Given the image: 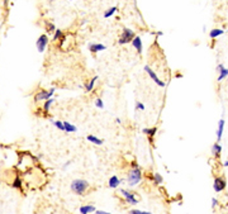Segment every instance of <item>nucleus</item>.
<instances>
[{"mask_svg": "<svg viewBox=\"0 0 228 214\" xmlns=\"http://www.w3.org/2000/svg\"><path fill=\"white\" fill-rule=\"evenodd\" d=\"M95 214H110V213L104 212V210H95Z\"/></svg>", "mask_w": 228, "mask_h": 214, "instance_id": "32", "label": "nucleus"}, {"mask_svg": "<svg viewBox=\"0 0 228 214\" xmlns=\"http://www.w3.org/2000/svg\"><path fill=\"white\" fill-rule=\"evenodd\" d=\"M132 45L138 53H142V39L139 36H134V38L132 39Z\"/></svg>", "mask_w": 228, "mask_h": 214, "instance_id": "11", "label": "nucleus"}, {"mask_svg": "<svg viewBox=\"0 0 228 214\" xmlns=\"http://www.w3.org/2000/svg\"><path fill=\"white\" fill-rule=\"evenodd\" d=\"M49 122L52 123L57 129H60V131H62V132H65V128H63V124H62V122L61 121H53V119H49Z\"/></svg>", "mask_w": 228, "mask_h": 214, "instance_id": "22", "label": "nucleus"}, {"mask_svg": "<svg viewBox=\"0 0 228 214\" xmlns=\"http://www.w3.org/2000/svg\"><path fill=\"white\" fill-rule=\"evenodd\" d=\"M223 129H224V119H219V122H218V129H217V140L218 141L222 140Z\"/></svg>", "mask_w": 228, "mask_h": 214, "instance_id": "14", "label": "nucleus"}, {"mask_svg": "<svg viewBox=\"0 0 228 214\" xmlns=\"http://www.w3.org/2000/svg\"><path fill=\"white\" fill-rule=\"evenodd\" d=\"M94 104H95V107L99 108V109H104V103H103V100H101L100 98H96V99H95V103H94Z\"/></svg>", "mask_w": 228, "mask_h": 214, "instance_id": "28", "label": "nucleus"}, {"mask_svg": "<svg viewBox=\"0 0 228 214\" xmlns=\"http://www.w3.org/2000/svg\"><path fill=\"white\" fill-rule=\"evenodd\" d=\"M55 91H56L55 88H52L49 91L39 90V91L36 94V95H34V101H36V103H38V101H46V100H48V99L52 98V95L55 94Z\"/></svg>", "mask_w": 228, "mask_h": 214, "instance_id": "3", "label": "nucleus"}, {"mask_svg": "<svg viewBox=\"0 0 228 214\" xmlns=\"http://www.w3.org/2000/svg\"><path fill=\"white\" fill-rule=\"evenodd\" d=\"M136 109L137 110H145V104H143V103H141V101H136Z\"/></svg>", "mask_w": 228, "mask_h": 214, "instance_id": "30", "label": "nucleus"}, {"mask_svg": "<svg viewBox=\"0 0 228 214\" xmlns=\"http://www.w3.org/2000/svg\"><path fill=\"white\" fill-rule=\"evenodd\" d=\"M121 193H122V195L124 196V199L127 200V203H129L131 205H136L137 203H138V200L134 198V195L132 194V193H129L128 190H124V189H122L121 190Z\"/></svg>", "mask_w": 228, "mask_h": 214, "instance_id": "8", "label": "nucleus"}, {"mask_svg": "<svg viewBox=\"0 0 228 214\" xmlns=\"http://www.w3.org/2000/svg\"><path fill=\"white\" fill-rule=\"evenodd\" d=\"M217 205H218V200H217L215 198H213V199H212V208H213V209H215Z\"/></svg>", "mask_w": 228, "mask_h": 214, "instance_id": "31", "label": "nucleus"}, {"mask_svg": "<svg viewBox=\"0 0 228 214\" xmlns=\"http://www.w3.org/2000/svg\"><path fill=\"white\" fill-rule=\"evenodd\" d=\"M80 213L81 214H90V213H94L96 209L94 205H91V204H88V205H82V207H80Z\"/></svg>", "mask_w": 228, "mask_h": 214, "instance_id": "12", "label": "nucleus"}, {"mask_svg": "<svg viewBox=\"0 0 228 214\" xmlns=\"http://www.w3.org/2000/svg\"><path fill=\"white\" fill-rule=\"evenodd\" d=\"M48 45V36L47 34H41V36L38 37L37 42H36V46H37V49L39 53H43L45 49Z\"/></svg>", "mask_w": 228, "mask_h": 214, "instance_id": "5", "label": "nucleus"}, {"mask_svg": "<svg viewBox=\"0 0 228 214\" xmlns=\"http://www.w3.org/2000/svg\"><path fill=\"white\" fill-rule=\"evenodd\" d=\"M62 124H63V128H65V132H67V133H75L76 131H78L76 125H74V124H71L69 122H66V121H63Z\"/></svg>", "mask_w": 228, "mask_h": 214, "instance_id": "16", "label": "nucleus"}, {"mask_svg": "<svg viewBox=\"0 0 228 214\" xmlns=\"http://www.w3.org/2000/svg\"><path fill=\"white\" fill-rule=\"evenodd\" d=\"M217 71L219 72V76H218V81L221 82V81H223L226 78H227V75H228V70H227V67H224V65H222V63H219L218 66H217Z\"/></svg>", "mask_w": 228, "mask_h": 214, "instance_id": "9", "label": "nucleus"}, {"mask_svg": "<svg viewBox=\"0 0 228 214\" xmlns=\"http://www.w3.org/2000/svg\"><path fill=\"white\" fill-rule=\"evenodd\" d=\"M70 187L76 195H84L89 189V183L86 180H82V179H76L71 183Z\"/></svg>", "mask_w": 228, "mask_h": 214, "instance_id": "2", "label": "nucleus"}, {"mask_svg": "<svg viewBox=\"0 0 228 214\" xmlns=\"http://www.w3.org/2000/svg\"><path fill=\"white\" fill-rule=\"evenodd\" d=\"M46 28H47V32H48V33H53V32L56 31L55 24L51 23V22H46Z\"/></svg>", "mask_w": 228, "mask_h": 214, "instance_id": "27", "label": "nucleus"}, {"mask_svg": "<svg viewBox=\"0 0 228 214\" xmlns=\"http://www.w3.org/2000/svg\"><path fill=\"white\" fill-rule=\"evenodd\" d=\"M226 185H227V183L223 177H215L214 183H213V189L215 193H221L226 189Z\"/></svg>", "mask_w": 228, "mask_h": 214, "instance_id": "7", "label": "nucleus"}, {"mask_svg": "<svg viewBox=\"0 0 228 214\" xmlns=\"http://www.w3.org/2000/svg\"><path fill=\"white\" fill-rule=\"evenodd\" d=\"M145 71L148 74L150 78H151L152 80H154V81H155V84H156V85H158L160 88H165V86H166V84H165V82H164L161 79H158V76L155 74V71L152 70V68H151L150 66H147V65L145 66Z\"/></svg>", "mask_w": 228, "mask_h": 214, "instance_id": "6", "label": "nucleus"}, {"mask_svg": "<svg viewBox=\"0 0 228 214\" xmlns=\"http://www.w3.org/2000/svg\"><path fill=\"white\" fill-rule=\"evenodd\" d=\"M223 33H224L223 29H213V31H210L209 37H210V38H217L218 36H222Z\"/></svg>", "mask_w": 228, "mask_h": 214, "instance_id": "20", "label": "nucleus"}, {"mask_svg": "<svg viewBox=\"0 0 228 214\" xmlns=\"http://www.w3.org/2000/svg\"><path fill=\"white\" fill-rule=\"evenodd\" d=\"M4 4H5V5L8 4V0H4Z\"/></svg>", "mask_w": 228, "mask_h": 214, "instance_id": "34", "label": "nucleus"}, {"mask_svg": "<svg viewBox=\"0 0 228 214\" xmlns=\"http://www.w3.org/2000/svg\"><path fill=\"white\" fill-rule=\"evenodd\" d=\"M53 103H55V99H48V100L45 101V104H43L45 113H48V112H49V108H51V105H52Z\"/></svg>", "mask_w": 228, "mask_h": 214, "instance_id": "21", "label": "nucleus"}, {"mask_svg": "<svg viewBox=\"0 0 228 214\" xmlns=\"http://www.w3.org/2000/svg\"><path fill=\"white\" fill-rule=\"evenodd\" d=\"M156 132H157V128H156V127H154V128H143V133L147 134L148 138H150L151 141H152V137L156 134Z\"/></svg>", "mask_w": 228, "mask_h": 214, "instance_id": "18", "label": "nucleus"}, {"mask_svg": "<svg viewBox=\"0 0 228 214\" xmlns=\"http://www.w3.org/2000/svg\"><path fill=\"white\" fill-rule=\"evenodd\" d=\"M127 180H128V184L131 186H136L137 184L141 183V180H142V171H141L139 166L136 164V162H132V169L129 170L128 176H127Z\"/></svg>", "mask_w": 228, "mask_h": 214, "instance_id": "1", "label": "nucleus"}, {"mask_svg": "<svg viewBox=\"0 0 228 214\" xmlns=\"http://www.w3.org/2000/svg\"><path fill=\"white\" fill-rule=\"evenodd\" d=\"M154 183L156 184V185H160V184H162L164 183V177L160 175L158 172H156L155 175H154Z\"/></svg>", "mask_w": 228, "mask_h": 214, "instance_id": "24", "label": "nucleus"}, {"mask_svg": "<svg viewBox=\"0 0 228 214\" xmlns=\"http://www.w3.org/2000/svg\"><path fill=\"white\" fill-rule=\"evenodd\" d=\"M134 38V32L129 28H124L123 29V33L122 36L119 38V41H118V43L119 45H125V43H129V42H132V39Z\"/></svg>", "mask_w": 228, "mask_h": 214, "instance_id": "4", "label": "nucleus"}, {"mask_svg": "<svg viewBox=\"0 0 228 214\" xmlns=\"http://www.w3.org/2000/svg\"><path fill=\"white\" fill-rule=\"evenodd\" d=\"M129 214H152L150 212H143V210H138V209H132L129 210Z\"/></svg>", "mask_w": 228, "mask_h": 214, "instance_id": "29", "label": "nucleus"}, {"mask_svg": "<svg viewBox=\"0 0 228 214\" xmlns=\"http://www.w3.org/2000/svg\"><path fill=\"white\" fill-rule=\"evenodd\" d=\"M223 166H224V167H227V166H228V161H227V160L223 162Z\"/></svg>", "mask_w": 228, "mask_h": 214, "instance_id": "33", "label": "nucleus"}, {"mask_svg": "<svg viewBox=\"0 0 228 214\" xmlns=\"http://www.w3.org/2000/svg\"><path fill=\"white\" fill-rule=\"evenodd\" d=\"M104 49H107V46L101 45V43H90L89 45V51H90V52L96 53V52H100V51H104Z\"/></svg>", "mask_w": 228, "mask_h": 214, "instance_id": "10", "label": "nucleus"}, {"mask_svg": "<svg viewBox=\"0 0 228 214\" xmlns=\"http://www.w3.org/2000/svg\"><path fill=\"white\" fill-rule=\"evenodd\" d=\"M119 184H121V180L118 179V176H112L110 179H109V181H108V185H109V187L110 189H115V187H118L119 186Z\"/></svg>", "mask_w": 228, "mask_h": 214, "instance_id": "15", "label": "nucleus"}, {"mask_svg": "<svg viewBox=\"0 0 228 214\" xmlns=\"http://www.w3.org/2000/svg\"><path fill=\"white\" fill-rule=\"evenodd\" d=\"M13 187H15V189H20L22 187V180H20V177L19 176H16L14 179V181H13Z\"/></svg>", "mask_w": 228, "mask_h": 214, "instance_id": "26", "label": "nucleus"}, {"mask_svg": "<svg viewBox=\"0 0 228 214\" xmlns=\"http://www.w3.org/2000/svg\"><path fill=\"white\" fill-rule=\"evenodd\" d=\"M86 140H88L89 142H91V143L96 144V146H101V144L104 143V141H103V140L99 138V137H96V136H94V134H89V136L86 137Z\"/></svg>", "mask_w": 228, "mask_h": 214, "instance_id": "13", "label": "nucleus"}, {"mask_svg": "<svg viewBox=\"0 0 228 214\" xmlns=\"http://www.w3.org/2000/svg\"><path fill=\"white\" fill-rule=\"evenodd\" d=\"M48 2H53V0H48Z\"/></svg>", "mask_w": 228, "mask_h": 214, "instance_id": "35", "label": "nucleus"}, {"mask_svg": "<svg viewBox=\"0 0 228 214\" xmlns=\"http://www.w3.org/2000/svg\"><path fill=\"white\" fill-rule=\"evenodd\" d=\"M99 78L98 76H94L91 80H90V82L86 85V92H90V91H92V89H94V85H95V82H96V80H98Z\"/></svg>", "mask_w": 228, "mask_h": 214, "instance_id": "19", "label": "nucleus"}, {"mask_svg": "<svg viewBox=\"0 0 228 214\" xmlns=\"http://www.w3.org/2000/svg\"><path fill=\"white\" fill-rule=\"evenodd\" d=\"M117 10H118V8H117V6H112L110 9H108V10L104 13V18H110V16H112Z\"/></svg>", "mask_w": 228, "mask_h": 214, "instance_id": "23", "label": "nucleus"}, {"mask_svg": "<svg viewBox=\"0 0 228 214\" xmlns=\"http://www.w3.org/2000/svg\"><path fill=\"white\" fill-rule=\"evenodd\" d=\"M221 153H222V146L219 143H214L212 146V155L218 158L219 156H221Z\"/></svg>", "mask_w": 228, "mask_h": 214, "instance_id": "17", "label": "nucleus"}, {"mask_svg": "<svg viewBox=\"0 0 228 214\" xmlns=\"http://www.w3.org/2000/svg\"><path fill=\"white\" fill-rule=\"evenodd\" d=\"M63 37V33L61 29H56L53 32V41H58V39H61Z\"/></svg>", "mask_w": 228, "mask_h": 214, "instance_id": "25", "label": "nucleus"}]
</instances>
